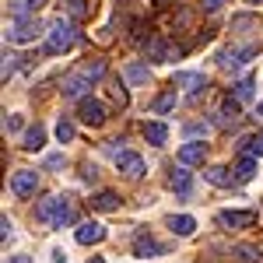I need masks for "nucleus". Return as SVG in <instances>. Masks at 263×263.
I'll return each mask as SVG.
<instances>
[{
    "instance_id": "obj_1",
    "label": "nucleus",
    "mask_w": 263,
    "mask_h": 263,
    "mask_svg": "<svg viewBox=\"0 0 263 263\" xmlns=\"http://www.w3.org/2000/svg\"><path fill=\"white\" fill-rule=\"evenodd\" d=\"M35 218H39L46 228H63V224L74 221V200L70 197H46L35 207Z\"/></svg>"
},
{
    "instance_id": "obj_2",
    "label": "nucleus",
    "mask_w": 263,
    "mask_h": 263,
    "mask_svg": "<svg viewBox=\"0 0 263 263\" xmlns=\"http://www.w3.org/2000/svg\"><path fill=\"white\" fill-rule=\"evenodd\" d=\"M74 42H78V32H74V25L70 21H53L49 25V35H46V53L49 57H57V53H67V49H74Z\"/></svg>"
},
{
    "instance_id": "obj_3",
    "label": "nucleus",
    "mask_w": 263,
    "mask_h": 263,
    "mask_svg": "<svg viewBox=\"0 0 263 263\" xmlns=\"http://www.w3.org/2000/svg\"><path fill=\"white\" fill-rule=\"evenodd\" d=\"M35 186H39V172H32V168H21V172L11 176V190H14V197H21V200L35 197Z\"/></svg>"
},
{
    "instance_id": "obj_4",
    "label": "nucleus",
    "mask_w": 263,
    "mask_h": 263,
    "mask_svg": "<svg viewBox=\"0 0 263 263\" xmlns=\"http://www.w3.org/2000/svg\"><path fill=\"white\" fill-rule=\"evenodd\" d=\"M35 35H42V25L35 18H21V21H14V25L7 28V39L11 42H32Z\"/></svg>"
},
{
    "instance_id": "obj_5",
    "label": "nucleus",
    "mask_w": 263,
    "mask_h": 263,
    "mask_svg": "<svg viewBox=\"0 0 263 263\" xmlns=\"http://www.w3.org/2000/svg\"><path fill=\"white\" fill-rule=\"evenodd\" d=\"M116 168H120L126 179H141L144 176V158L134 155V151H120V155H116Z\"/></svg>"
},
{
    "instance_id": "obj_6",
    "label": "nucleus",
    "mask_w": 263,
    "mask_h": 263,
    "mask_svg": "<svg viewBox=\"0 0 263 263\" xmlns=\"http://www.w3.org/2000/svg\"><path fill=\"white\" fill-rule=\"evenodd\" d=\"M78 120L88 123V126H102V123H105V109H102V102L81 99V105H78Z\"/></svg>"
},
{
    "instance_id": "obj_7",
    "label": "nucleus",
    "mask_w": 263,
    "mask_h": 263,
    "mask_svg": "<svg viewBox=\"0 0 263 263\" xmlns=\"http://www.w3.org/2000/svg\"><path fill=\"white\" fill-rule=\"evenodd\" d=\"M218 224L221 228H249V224H256V211H221Z\"/></svg>"
},
{
    "instance_id": "obj_8",
    "label": "nucleus",
    "mask_w": 263,
    "mask_h": 263,
    "mask_svg": "<svg viewBox=\"0 0 263 263\" xmlns=\"http://www.w3.org/2000/svg\"><path fill=\"white\" fill-rule=\"evenodd\" d=\"M179 53H182L179 46H168V42H162V39L147 42V60H155V63H168V60H176Z\"/></svg>"
},
{
    "instance_id": "obj_9",
    "label": "nucleus",
    "mask_w": 263,
    "mask_h": 263,
    "mask_svg": "<svg viewBox=\"0 0 263 263\" xmlns=\"http://www.w3.org/2000/svg\"><path fill=\"white\" fill-rule=\"evenodd\" d=\"M203 155H207V144L190 141V144H182V147H179V165H182V168H186V165H203Z\"/></svg>"
},
{
    "instance_id": "obj_10",
    "label": "nucleus",
    "mask_w": 263,
    "mask_h": 263,
    "mask_svg": "<svg viewBox=\"0 0 263 263\" xmlns=\"http://www.w3.org/2000/svg\"><path fill=\"white\" fill-rule=\"evenodd\" d=\"M105 239V228H102L99 221H84L81 228H78V242L81 246H95V242H102Z\"/></svg>"
},
{
    "instance_id": "obj_11",
    "label": "nucleus",
    "mask_w": 263,
    "mask_h": 263,
    "mask_svg": "<svg viewBox=\"0 0 263 263\" xmlns=\"http://www.w3.org/2000/svg\"><path fill=\"white\" fill-rule=\"evenodd\" d=\"M88 88H91V81H88L84 74H70V78L63 81V95H67V99H81Z\"/></svg>"
},
{
    "instance_id": "obj_12",
    "label": "nucleus",
    "mask_w": 263,
    "mask_h": 263,
    "mask_svg": "<svg viewBox=\"0 0 263 263\" xmlns=\"http://www.w3.org/2000/svg\"><path fill=\"white\" fill-rule=\"evenodd\" d=\"M134 256H141V260H151V256H162V246L155 242L151 235H137V242H134Z\"/></svg>"
},
{
    "instance_id": "obj_13",
    "label": "nucleus",
    "mask_w": 263,
    "mask_h": 263,
    "mask_svg": "<svg viewBox=\"0 0 263 263\" xmlns=\"http://www.w3.org/2000/svg\"><path fill=\"white\" fill-rule=\"evenodd\" d=\"M249 57H253V49H235V46H232V49H221V53H218V63H221V67H239V63H246Z\"/></svg>"
},
{
    "instance_id": "obj_14",
    "label": "nucleus",
    "mask_w": 263,
    "mask_h": 263,
    "mask_svg": "<svg viewBox=\"0 0 263 263\" xmlns=\"http://www.w3.org/2000/svg\"><path fill=\"white\" fill-rule=\"evenodd\" d=\"M91 207L95 211H120V193H112V190H102L91 197Z\"/></svg>"
},
{
    "instance_id": "obj_15",
    "label": "nucleus",
    "mask_w": 263,
    "mask_h": 263,
    "mask_svg": "<svg viewBox=\"0 0 263 263\" xmlns=\"http://www.w3.org/2000/svg\"><path fill=\"white\" fill-rule=\"evenodd\" d=\"M144 137H147V144L162 147V144L168 141V126H165V123H144Z\"/></svg>"
},
{
    "instance_id": "obj_16",
    "label": "nucleus",
    "mask_w": 263,
    "mask_h": 263,
    "mask_svg": "<svg viewBox=\"0 0 263 263\" xmlns=\"http://www.w3.org/2000/svg\"><path fill=\"white\" fill-rule=\"evenodd\" d=\"M168 228H172V235H193L197 221H193L190 214H172V218H168Z\"/></svg>"
},
{
    "instance_id": "obj_17",
    "label": "nucleus",
    "mask_w": 263,
    "mask_h": 263,
    "mask_svg": "<svg viewBox=\"0 0 263 263\" xmlns=\"http://www.w3.org/2000/svg\"><path fill=\"white\" fill-rule=\"evenodd\" d=\"M176 84H179L182 91H190V95H197L203 84H207V78L203 74H176Z\"/></svg>"
},
{
    "instance_id": "obj_18",
    "label": "nucleus",
    "mask_w": 263,
    "mask_h": 263,
    "mask_svg": "<svg viewBox=\"0 0 263 263\" xmlns=\"http://www.w3.org/2000/svg\"><path fill=\"white\" fill-rule=\"evenodd\" d=\"M235 256H239L242 263H260L263 249H260V246H253V242H242V246H235Z\"/></svg>"
},
{
    "instance_id": "obj_19",
    "label": "nucleus",
    "mask_w": 263,
    "mask_h": 263,
    "mask_svg": "<svg viewBox=\"0 0 263 263\" xmlns=\"http://www.w3.org/2000/svg\"><path fill=\"white\" fill-rule=\"evenodd\" d=\"M203 176H207V179L214 182V186H228V182L235 179V172H228V168H224V165H214V168H207V172H203Z\"/></svg>"
},
{
    "instance_id": "obj_20",
    "label": "nucleus",
    "mask_w": 263,
    "mask_h": 263,
    "mask_svg": "<svg viewBox=\"0 0 263 263\" xmlns=\"http://www.w3.org/2000/svg\"><path fill=\"white\" fill-rule=\"evenodd\" d=\"M239 147H242L249 158H260V155H263V130H260V134H253V137H246Z\"/></svg>"
},
{
    "instance_id": "obj_21",
    "label": "nucleus",
    "mask_w": 263,
    "mask_h": 263,
    "mask_svg": "<svg viewBox=\"0 0 263 263\" xmlns=\"http://www.w3.org/2000/svg\"><path fill=\"white\" fill-rule=\"evenodd\" d=\"M168 186H172L176 193H190V172H186V168H176V172L168 176Z\"/></svg>"
},
{
    "instance_id": "obj_22",
    "label": "nucleus",
    "mask_w": 263,
    "mask_h": 263,
    "mask_svg": "<svg viewBox=\"0 0 263 263\" xmlns=\"http://www.w3.org/2000/svg\"><path fill=\"white\" fill-rule=\"evenodd\" d=\"M221 120L224 123L239 120V99H232V95H224V99H221Z\"/></svg>"
},
{
    "instance_id": "obj_23",
    "label": "nucleus",
    "mask_w": 263,
    "mask_h": 263,
    "mask_svg": "<svg viewBox=\"0 0 263 263\" xmlns=\"http://www.w3.org/2000/svg\"><path fill=\"white\" fill-rule=\"evenodd\" d=\"M42 144H46V130H42V126H32V130L25 134V147H28V151H39Z\"/></svg>"
},
{
    "instance_id": "obj_24",
    "label": "nucleus",
    "mask_w": 263,
    "mask_h": 263,
    "mask_svg": "<svg viewBox=\"0 0 263 263\" xmlns=\"http://www.w3.org/2000/svg\"><path fill=\"white\" fill-rule=\"evenodd\" d=\"M78 74H84L88 81H95V78H102L105 74V60H88V63H81V70Z\"/></svg>"
},
{
    "instance_id": "obj_25",
    "label": "nucleus",
    "mask_w": 263,
    "mask_h": 263,
    "mask_svg": "<svg viewBox=\"0 0 263 263\" xmlns=\"http://www.w3.org/2000/svg\"><path fill=\"white\" fill-rule=\"evenodd\" d=\"M253 172H256V158H242V162L235 165V179H253Z\"/></svg>"
},
{
    "instance_id": "obj_26",
    "label": "nucleus",
    "mask_w": 263,
    "mask_h": 263,
    "mask_svg": "<svg viewBox=\"0 0 263 263\" xmlns=\"http://www.w3.org/2000/svg\"><path fill=\"white\" fill-rule=\"evenodd\" d=\"M253 88H256V81H253V78H242V81L235 84V99H239V102L253 99Z\"/></svg>"
},
{
    "instance_id": "obj_27",
    "label": "nucleus",
    "mask_w": 263,
    "mask_h": 263,
    "mask_svg": "<svg viewBox=\"0 0 263 263\" xmlns=\"http://www.w3.org/2000/svg\"><path fill=\"white\" fill-rule=\"evenodd\" d=\"M57 141H60V144L74 141V123H70V120H60V123H57Z\"/></svg>"
},
{
    "instance_id": "obj_28",
    "label": "nucleus",
    "mask_w": 263,
    "mask_h": 263,
    "mask_svg": "<svg viewBox=\"0 0 263 263\" xmlns=\"http://www.w3.org/2000/svg\"><path fill=\"white\" fill-rule=\"evenodd\" d=\"M126 78H130L134 84L147 81V67H144V63H130V67H126Z\"/></svg>"
},
{
    "instance_id": "obj_29",
    "label": "nucleus",
    "mask_w": 263,
    "mask_h": 263,
    "mask_svg": "<svg viewBox=\"0 0 263 263\" xmlns=\"http://www.w3.org/2000/svg\"><path fill=\"white\" fill-rule=\"evenodd\" d=\"M172 105H176V88H172V91H165V95H158V102H155V109H158V112H168Z\"/></svg>"
},
{
    "instance_id": "obj_30",
    "label": "nucleus",
    "mask_w": 263,
    "mask_h": 263,
    "mask_svg": "<svg viewBox=\"0 0 263 263\" xmlns=\"http://www.w3.org/2000/svg\"><path fill=\"white\" fill-rule=\"evenodd\" d=\"M109 95H112V102H120V105H126V88H123V81H112V88H109Z\"/></svg>"
},
{
    "instance_id": "obj_31",
    "label": "nucleus",
    "mask_w": 263,
    "mask_h": 263,
    "mask_svg": "<svg viewBox=\"0 0 263 263\" xmlns=\"http://www.w3.org/2000/svg\"><path fill=\"white\" fill-rule=\"evenodd\" d=\"M46 165H49V168H60V165H67V158H63V155H53V158H46Z\"/></svg>"
},
{
    "instance_id": "obj_32",
    "label": "nucleus",
    "mask_w": 263,
    "mask_h": 263,
    "mask_svg": "<svg viewBox=\"0 0 263 263\" xmlns=\"http://www.w3.org/2000/svg\"><path fill=\"white\" fill-rule=\"evenodd\" d=\"M4 126H7V130H21V116H11V120L4 123Z\"/></svg>"
},
{
    "instance_id": "obj_33",
    "label": "nucleus",
    "mask_w": 263,
    "mask_h": 263,
    "mask_svg": "<svg viewBox=\"0 0 263 263\" xmlns=\"http://www.w3.org/2000/svg\"><path fill=\"white\" fill-rule=\"evenodd\" d=\"M203 7H207V11H218V7H221V0H203Z\"/></svg>"
},
{
    "instance_id": "obj_34",
    "label": "nucleus",
    "mask_w": 263,
    "mask_h": 263,
    "mask_svg": "<svg viewBox=\"0 0 263 263\" xmlns=\"http://www.w3.org/2000/svg\"><path fill=\"white\" fill-rule=\"evenodd\" d=\"M11 263H32V260H28V256H14Z\"/></svg>"
},
{
    "instance_id": "obj_35",
    "label": "nucleus",
    "mask_w": 263,
    "mask_h": 263,
    "mask_svg": "<svg viewBox=\"0 0 263 263\" xmlns=\"http://www.w3.org/2000/svg\"><path fill=\"white\" fill-rule=\"evenodd\" d=\"M256 116H263V102H260V105H256Z\"/></svg>"
},
{
    "instance_id": "obj_36",
    "label": "nucleus",
    "mask_w": 263,
    "mask_h": 263,
    "mask_svg": "<svg viewBox=\"0 0 263 263\" xmlns=\"http://www.w3.org/2000/svg\"><path fill=\"white\" fill-rule=\"evenodd\" d=\"M91 263H105V260H102V256H91Z\"/></svg>"
},
{
    "instance_id": "obj_37",
    "label": "nucleus",
    "mask_w": 263,
    "mask_h": 263,
    "mask_svg": "<svg viewBox=\"0 0 263 263\" xmlns=\"http://www.w3.org/2000/svg\"><path fill=\"white\" fill-rule=\"evenodd\" d=\"M158 4H168V0H158Z\"/></svg>"
},
{
    "instance_id": "obj_38",
    "label": "nucleus",
    "mask_w": 263,
    "mask_h": 263,
    "mask_svg": "<svg viewBox=\"0 0 263 263\" xmlns=\"http://www.w3.org/2000/svg\"><path fill=\"white\" fill-rule=\"evenodd\" d=\"M249 4H256V0H249Z\"/></svg>"
}]
</instances>
